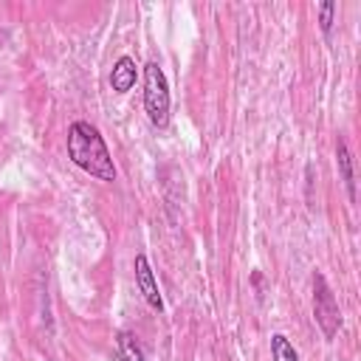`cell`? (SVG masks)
<instances>
[{"mask_svg": "<svg viewBox=\"0 0 361 361\" xmlns=\"http://www.w3.org/2000/svg\"><path fill=\"white\" fill-rule=\"evenodd\" d=\"M68 158L96 180H116L113 155L90 121H73L68 127Z\"/></svg>", "mask_w": 361, "mask_h": 361, "instance_id": "6da1fadb", "label": "cell"}, {"mask_svg": "<svg viewBox=\"0 0 361 361\" xmlns=\"http://www.w3.org/2000/svg\"><path fill=\"white\" fill-rule=\"evenodd\" d=\"M144 110L155 127H164L169 121V85L158 62L144 65Z\"/></svg>", "mask_w": 361, "mask_h": 361, "instance_id": "7a4b0ae2", "label": "cell"}, {"mask_svg": "<svg viewBox=\"0 0 361 361\" xmlns=\"http://www.w3.org/2000/svg\"><path fill=\"white\" fill-rule=\"evenodd\" d=\"M313 319L322 327L324 338H333L338 333V327H341V310H338L336 293L327 285L324 274H319V271L313 274Z\"/></svg>", "mask_w": 361, "mask_h": 361, "instance_id": "3957f363", "label": "cell"}, {"mask_svg": "<svg viewBox=\"0 0 361 361\" xmlns=\"http://www.w3.org/2000/svg\"><path fill=\"white\" fill-rule=\"evenodd\" d=\"M133 268H135V285H138L141 296L147 299V305L152 310L161 313L164 310V299H161V290H158V282H155V274H152V265H149L147 254H135Z\"/></svg>", "mask_w": 361, "mask_h": 361, "instance_id": "277c9868", "label": "cell"}, {"mask_svg": "<svg viewBox=\"0 0 361 361\" xmlns=\"http://www.w3.org/2000/svg\"><path fill=\"white\" fill-rule=\"evenodd\" d=\"M135 76H138V65L133 56H118V62L113 65V73H110V85L116 93H127L133 85H135Z\"/></svg>", "mask_w": 361, "mask_h": 361, "instance_id": "5b68a950", "label": "cell"}, {"mask_svg": "<svg viewBox=\"0 0 361 361\" xmlns=\"http://www.w3.org/2000/svg\"><path fill=\"white\" fill-rule=\"evenodd\" d=\"M147 353L138 341V336H133L130 330H121L116 336V353L110 355V361H144Z\"/></svg>", "mask_w": 361, "mask_h": 361, "instance_id": "8992f818", "label": "cell"}, {"mask_svg": "<svg viewBox=\"0 0 361 361\" xmlns=\"http://www.w3.org/2000/svg\"><path fill=\"white\" fill-rule=\"evenodd\" d=\"M336 158H338V172H341V180L347 186V195L350 200H355V172H353V155H350V147L344 138H338L336 144Z\"/></svg>", "mask_w": 361, "mask_h": 361, "instance_id": "52a82bcc", "label": "cell"}, {"mask_svg": "<svg viewBox=\"0 0 361 361\" xmlns=\"http://www.w3.org/2000/svg\"><path fill=\"white\" fill-rule=\"evenodd\" d=\"M271 358L274 361H299V353H296V347L290 344L288 336L274 333L271 336Z\"/></svg>", "mask_w": 361, "mask_h": 361, "instance_id": "ba28073f", "label": "cell"}, {"mask_svg": "<svg viewBox=\"0 0 361 361\" xmlns=\"http://www.w3.org/2000/svg\"><path fill=\"white\" fill-rule=\"evenodd\" d=\"M333 14H336V3H322L319 6V25H322V34L327 37L330 34V28H333Z\"/></svg>", "mask_w": 361, "mask_h": 361, "instance_id": "9c48e42d", "label": "cell"}]
</instances>
